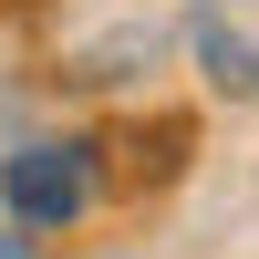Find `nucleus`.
<instances>
[{"instance_id":"f257e3e1","label":"nucleus","mask_w":259,"mask_h":259,"mask_svg":"<svg viewBox=\"0 0 259 259\" xmlns=\"http://www.w3.org/2000/svg\"><path fill=\"white\" fill-rule=\"evenodd\" d=\"M104 207V145L94 135H21L0 156V218L41 228V239H73Z\"/></svg>"},{"instance_id":"f03ea898","label":"nucleus","mask_w":259,"mask_h":259,"mask_svg":"<svg viewBox=\"0 0 259 259\" xmlns=\"http://www.w3.org/2000/svg\"><path fill=\"white\" fill-rule=\"evenodd\" d=\"M177 62L207 104L259 114V0H177Z\"/></svg>"},{"instance_id":"7ed1b4c3","label":"nucleus","mask_w":259,"mask_h":259,"mask_svg":"<svg viewBox=\"0 0 259 259\" xmlns=\"http://www.w3.org/2000/svg\"><path fill=\"white\" fill-rule=\"evenodd\" d=\"M166 52H177V11H156V21H114V31H94V41H73L62 52V94H135V83H156L166 73Z\"/></svg>"},{"instance_id":"20e7f679","label":"nucleus","mask_w":259,"mask_h":259,"mask_svg":"<svg viewBox=\"0 0 259 259\" xmlns=\"http://www.w3.org/2000/svg\"><path fill=\"white\" fill-rule=\"evenodd\" d=\"M0 259H52V239H41V228H21V218H0Z\"/></svg>"}]
</instances>
